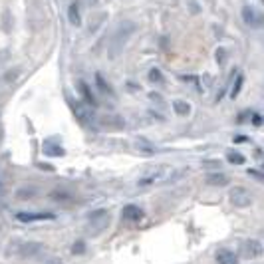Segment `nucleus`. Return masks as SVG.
<instances>
[{
	"mask_svg": "<svg viewBox=\"0 0 264 264\" xmlns=\"http://www.w3.org/2000/svg\"><path fill=\"white\" fill-rule=\"evenodd\" d=\"M96 80H98V86H100V89H102V91H109V93H111V88H109V84H105V82H103V78L100 76V73L96 76Z\"/></svg>",
	"mask_w": 264,
	"mask_h": 264,
	"instance_id": "4468645a",
	"label": "nucleus"
},
{
	"mask_svg": "<svg viewBox=\"0 0 264 264\" xmlns=\"http://www.w3.org/2000/svg\"><path fill=\"white\" fill-rule=\"evenodd\" d=\"M242 20L247 22V26H250V28H256L260 24V16H258V12L252 6H244L242 8Z\"/></svg>",
	"mask_w": 264,
	"mask_h": 264,
	"instance_id": "0eeeda50",
	"label": "nucleus"
},
{
	"mask_svg": "<svg viewBox=\"0 0 264 264\" xmlns=\"http://www.w3.org/2000/svg\"><path fill=\"white\" fill-rule=\"evenodd\" d=\"M123 219H127V220H141L143 219V211L139 209V206H125L123 209Z\"/></svg>",
	"mask_w": 264,
	"mask_h": 264,
	"instance_id": "1a4fd4ad",
	"label": "nucleus"
},
{
	"mask_svg": "<svg viewBox=\"0 0 264 264\" xmlns=\"http://www.w3.org/2000/svg\"><path fill=\"white\" fill-rule=\"evenodd\" d=\"M149 78H151L153 82H161V73L157 72V70H151V73H149Z\"/></svg>",
	"mask_w": 264,
	"mask_h": 264,
	"instance_id": "dca6fc26",
	"label": "nucleus"
},
{
	"mask_svg": "<svg viewBox=\"0 0 264 264\" xmlns=\"http://www.w3.org/2000/svg\"><path fill=\"white\" fill-rule=\"evenodd\" d=\"M227 157H229V161L231 163H244V157H242L240 153H229Z\"/></svg>",
	"mask_w": 264,
	"mask_h": 264,
	"instance_id": "2eb2a0df",
	"label": "nucleus"
},
{
	"mask_svg": "<svg viewBox=\"0 0 264 264\" xmlns=\"http://www.w3.org/2000/svg\"><path fill=\"white\" fill-rule=\"evenodd\" d=\"M46 264H64V262H62V258H58V256H52V258L46 260Z\"/></svg>",
	"mask_w": 264,
	"mask_h": 264,
	"instance_id": "a211bd4d",
	"label": "nucleus"
},
{
	"mask_svg": "<svg viewBox=\"0 0 264 264\" xmlns=\"http://www.w3.org/2000/svg\"><path fill=\"white\" fill-rule=\"evenodd\" d=\"M242 254H244L247 258H256V256H260V254H262V242H260V240H247V242L242 244Z\"/></svg>",
	"mask_w": 264,
	"mask_h": 264,
	"instance_id": "39448f33",
	"label": "nucleus"
},
{
	"mask_svg": "<svg viewBox=\"0 0 264 264\" xmlns=\"http://www.w3.org/2000/svg\"><path fill=\"white\" fill-rule=\"evenodd\" d=\"M109 227V213L107 211H96L88 220V227H86V233L89 236H100Z\"/></svg>",
	"mask_w": 264,
	"mask_h": 264,
	"instance_id": "7ed1b4c3",
	"label": "nucleus"
},
{
	"mask_svg": "<svg viewBox=\"0 0 264 264\" xmlns=\"http://www.w3.org/2000/svg\"><path fill=\"white\" fill-rule=\"evenodd\" d=\"M206 183L215 185V187H224L229 183V177L222 175V173H211V175H206Z\"/></svg>",
	"mask_w": 264,
	"mask_h": 264,
	"instance_id": "9d476101",
	"label": "nucleus"
},
{
	"mask_svg": "<svg viewBox=\"0 0 264 264\" xmlns=\"http://www.w3.org/2000/svg\"><path fill=\"white\" fill-rule=\"evenodd\" d=\"M135 30H137V24L131 22V20H123V22L119 24L118 30L114 32V38H111V48H114L111 54H114V56L123 50V46L127 44V40L135 34Z\"/></svg>",
	"mask_w": 264,
	"mask_h": 264,
	"instance_id": "f257e3e1",
	"label": "nucleus"
},
{
	"mask_svg": "<svg viewBox=\"0 0 264 264\" xmlns=\"http://www.w3.org/2000/svg\"><path fill=\"white\" fill-rule=\"evenodd\" d=\"M16 219L20 222H34V220L54 219V213H18Z\"/></svg>",
	"mask_w": 264,
	"mask_h": 264,
	"instance_id": "423d86ee",
	"label": "nucleus"
},
{
	"mask_svg": "<svg viewBox=\"0 0 264 264\" xmlns=\"http://www.w3.org/2000/svg\"><path fill=\"white\" fill-rule=\"evenodd\" d=\"M70 22H72V24H80V8H78L76 2L70 6Z\"/></svg>",
	"mask_w": 264,
	"mask_h": 264,
	"instance_id": "f8f14e48",
	"label": "nucleus"
},
{
	"mask_svg": "<svg viewBox=\"0 0 264 264\" xmlns=\"http://www.w3.org/2000/svg\"><path fill=\"white\" fill-rule=\"evenodd\" d=\"M229 197H231V203L235 206H240V209L252 205V193L249 189H244V187H233Z\"/></svg>",
	"mask_w": 264,
	"mask_h": 264,
	"instance_id": "20e7f679",
	"label": "nucleus"
},
{
	"mask_svg": "<svg viewBox=\"0 0 264 264\" xmlns=\"http://www.w3.org/2000/svg\"><path fill=\"white\" fill-rule=\"evenodd\" d=\"M173 107H175V111L179 114V116H187V114L191 111L189 103H187V102H181V100H177V102H173Z\"/></svg>",
	"mask_w": 264,
	"mask_h": 264,
	"instance_id": "9b49d317",
	"label": "nucleus"
},
{
	"mask_svg": "<svg viewBox=\"0 0 264 264\" xmlns=\"http://www.w3.org/2000/svg\"><path fill=\"white\" fill-rule=\"evenodd\" d=\"M215 258H217L219 264H238V256L229 249H219L217 254H215Z\"/></svg>",
	"mask_w": 264,
	"mask_h": 264,
	"instance_id": "6e6552de",
	"label": "nucleus"
},
{
	"mask_svg": "<svg viewBox=\"0 0 264 264\" xmlns=\"http://www.w3.org/2000/svg\"><path fill=\"white\" fill-rule=\"evenodd\" d=\"M0 191H2V187H0Z\"/></svg>",
	"mask_w": 264,
	"mask_h": 264,
	"instance_id": "6ab92c4d",
	"label": "nucleus"
},
{
	"mask_svg": "<svg viewBox=\"0 0 264 264\" xmlns=\"http://www.w3.org/2000/svg\"><path fill=\"white\" fill-rule=\"evenodd\" d=\"M80 89H82V93H84V98H86V102H88V103H91V105H96V100H93V96H91V93H89L88 86H86V84H84V82H82V84H80Z\"/></svg>",
	"mask_w": 264,
	"mask_h": 264,
	"instance_id": "ddd939ff",
	"label": "nucleus"
},
{
	"mask_svg": "<svg viewBox=\"0 0 264 264\" xmlns=\"http://www.w3.org/2000/svg\"><path fill=\"white\" fill-rule=\"evenodd\" d=\"M171 177H173L171 169H169V167H165V165H159V167H155V169L147 171L145 175L139 177L137 185H139V187H149V185H155V183H163V181H169Z\"/></svg>",
	"mask_w": 264,
	"mask_h": 264,
	"instance_id": "f03ea898",
	"label": "nucleus"
},
{
	"mask_svg": "<svg viewBox=\"0 0 264 264\" xmlns=\"http://www.w3.org/2000/svg\"><path fill=\"white\" fill-rule=\"evenodd\" d=\"M72 250H73V252H78V254H82V252L86 250V249H84V242H76Z\"/></svg>",
	"mask_w": 264,
	"mask_h": 264,
	"instance_id": "f3484780",
	"label": "nucleus"
}]
</instances>
